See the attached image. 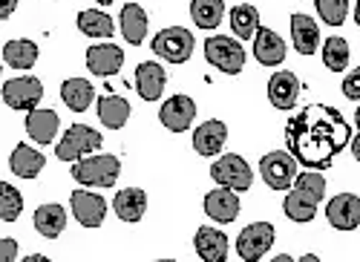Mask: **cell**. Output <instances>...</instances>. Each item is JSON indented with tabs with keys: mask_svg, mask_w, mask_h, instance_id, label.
<instances>
[{
	"mask_svg": "<svg viewBox=\"0 0 360 262\" xmlns=\"http://www.w3.org/2000/svg\"><path fill=\"white\" fill-rule=\"evenodd\" d=\"M285 144L300 164L309 170H326L340 150H346V144H352V127L340 110L328 104H309L288 119Z\"/></svg>",
	"mask_w": 360,
	"mask_h": 262,
	"instance_id": "6da1fadb",
	"label": "cell"
},
{
	"mask_svg": "<svg viewBox=\"0 0 360 262\" xmlns=\"http://www.w3.org/2000/svg\"><path fill=\"white\" fill-rule=\"evenodd\" d=\"M67 228V211L61 205H41L35 211V230L46 240L61 237V230Z\"/></svg>",
	"mask_w": 360,
	"mask_h": 262,
	"instance_id": "4316f807",
	"label": "cell"
},
{
	"mask_svg": "<svg viewBox=\"0 0 360 262\" xmlns=\"http://www.w3.org/2000/svg\"><path fill=\"white\" fill-rule=\"evenodd\" d=\"M41 98H44V84L35 75H20V78H12L4 84V101L12 110L32 112V110H38Z\"/></svg>",
	"mask_w": 360,
	"mask_h": 262,
	"instance_id": "9c48e42d",
	"label": "cell"
},
{
	"mask_svg": "<svg viewBox=\"0 0 360 262\" xmlns=\"http://www.w3.org/2000/svg\"><path fill=\"white\" fill-rule=\"evenodd\" d=\"M297 159L285 150H271L259 159V176L271 190H288L297 179Z\"/></svg>",
	"mask_w": 360,
	"mask_h": 262,
	"instance_id": "52a82bcc",
	"label": "cell"
},
{
	"mask_svg": "<svg viewBox=\"0 0 360 262\" xmlns=\"http://www.w3.org/2000/svg\"><path fill=\"white\" fill-rule=\"evenodd\" d=\"M70 205H72V216L84 228H101L107 216V202L93 190H72Z\"/></svg>",
	"mask_w": 360,
	"mask_h": 262,
	"instance_id": "7c38bea8",
	"label": "cell"
},
{
	"mask_svg": "<svg viewBox=\"0 0 360 262\" xmlns=\"http://www.w3.org/2000/svg\"><path fill=\"white\" fill-rule=\"evenodd\" d=\"M167 84V72L156 61H144L136 67V90L144 101H159Z\"/></svg>",
	"mask_w": 360,
	"mask_h": 262,
	"instance_id": "d6986e66",
	"label": "cell"
},
{
	"mask_svg": "<svg viewBox=\"0 0 360 262\" xmlns=\"http://www.w3.org/2000/svg\"><path fill=\"white\" fill-rule=\"evenodd\" d=\"M343 96L352 98V101H360V67L352 70V72L343 78Z\"/></svg>",
	"mask_w": 360,
	"mask_h": 262,
	"instance_id": "d590c367",
	"label": "cell"
},
{
	"mask_svg": "<svg viewBox=\"0 0 360 262\" xmlns=\"http://www.w3.org/2000/svg\"><path fill=\"white\" fill-rule=\"evenodd\" d=\"M15 6H18V0H4V9H0V20H9L12 12H15Z\"/></svg>",
	"mask_w": 360,
	"mask_h": 262,
	"instance_id": "74e56055",
	"label": "cell"
},
{
	"mask_svg": "<svg viewBox=\"0 0 360 262\" xmlns=\"http://www.w3.org/2000/svg\"><path fill=\"white\" fill-rule=\"evenodd\" d=\"M354 124H357V130H360V107H357V112H354Z\"/></svg>",
	"mask_w": 360,
	"mask_h": 262,
	"instance_id": "60d3db41",
	"label": "cell"
},
{
	"mask_svg": "<svg viewBox=\"0 0 360 262\" xmlns=\"http://www.w3.org/2000/svg\"><path fill=\"white\" fill-rule=\"evenodd\" d=\"M78 29L86 35V38H110L115 32V23L107 12H98V9H84L78 15Z\"/></svg>",
	"mask_w": 360,
	"mask_h": 262,
	"instance_id": "4dcf8cb0",
	"label": "cell"
},
{
	"mask_svg": "<svg viewBox=\"0 0 360 262\" xmlns=\"http://www.w3.org/2000/svg\"><path fill=\"white\" fill-rule=\"evenodd\" d=\"M193 248L199 254V259L205 262H225L228 259V237L217 228H199L193 237Z\"/></svg>",
	"mask_w": 360,
	"mask_h": 262,
	"instance_id": "ffe728a7",
	"label": "cell"
},
{
	"mask_svg": "<svg viewBox=\"0 0 360 262\" xmlns=\"http://www.w3.org/2000/svg\"><path fill=\"white\" fill-rule=\"evenodd\" d=\"M205 58L207 64L222 70L225 75H239L245 67V49L239 46V41L228 35H214L205 41Z\"/></svg>",
	"mask_w": 360,
	"mask_h": 262,
	"instance_id": "5b68a950",
	"label": "cell"
},
{
	"mask_svg": "<svg viewBox=\"0 0 360 262\" xmlns=\"http://www.w3.org/2000/svg\"><path fill=\"white\" fill-rule=\"evenodd\" d=\"M98 119L110 130H122L130 119V101L122 96H101L98 98Z\"/></svg>",
	"mask_w": 360,
	"mask_h": 262,
	"instance_id": "d4e9b609",
	"label": "cell"
},
{
	"mask_svg": "<svg viewBox=\"0 0 360 262\" xmlns=\"http://www.w3.org/2000/svg\"><path fill=\"white\" fill-rule=\"evenodd\" d=\"M124 64V49L115 44H101V46H89L86 49V70L98 75V78H110L122 70Z\"/></svg>",
	"mask_w": 360,
	"mask_h": 262,
	"instance_id": "5bb4252c",
	"label": "cell"
},
{
	"mask_svg": "<svg viewBox=\"0 0 360 262\" xmlns=\"http://www.w3.org/2000/svg\"><path fill=\"white\" fill-rule=\"evenodd\" d=\"M323 64L332 72H343L349 67V44L346 38H326L323 41Z\"/></svg>",
	"mask_w": 360,
	"mask_h": 262,
	"instance_id": "d6a6232c",
	"label": "cell"
},
{
	"mask_svg": "<svg viewBox=\"0 0 360 262\" xmlns=\"http://www.w3.org/2000/svg\"><path fill=\"white\" fill-rule=\"evenodd\" d=\"M58 112L55 110H32L26 112V133L38 144H52V138L58 136Z\"/></svg>",
	"mask_w": 360,
	"mask_h": 262,
	"instance_id": "cb8c5ba5",
	"label": "cell"
},
{
	"mask_svg": "<svg viewBox=\"0 0 360 262\" xmlns=\"http://www.w3.org/2000/svg\"><path fill=\"white\" fill-rule=\"evenodd\" d=\"M326 219L335 230H354L360 225V196L338 193L335 199H328Z\"/></svg>",
	"mask_w": 360,
	"mask_h": 262,
	"instance_id": "4fadbf2b",
	"label": "cell"
},
{
	"mask_svg": "<svg viewBox=\"0 0 360 262\" xmlns=\"http://www.w3.org/2000/svg\"><path fill=\"white\" fill-rule=\"evenodd\" d=\"M112 208H115V216L122 222H139L147 211V193L141 188H124V190L115 193Z\"/></svg>",
	"mask_w": 360,
	"mask_h": 262,
	"instance_id": "603a6c76",
	"label": "cell"
},
{
	"mask_svg": "<svg viewBox=\"0 0 360 262\" xmlns=\"http://www.w3.org/2000/svg\"><path fill=\"white\" fill-rule=\"evenodd\" d=\"M231 29L239 41H251L259 29V12L251 4H239L231 9Z\"/></svg>",
	"mask_w": 360,
	"mask_h": 262,
	"instance_id": "f546056e",
	"label": "cell"
},
{
	"mask_svg": "<svg viewBox=\"0 0 360 262\" xmlns=\"http://www.w3.org/2000/svg\"><path fill=\"white\" fill-rule=\"evenodd\" d=\"M118 173H122V162L110 153L98 156H84L72 164V179L86 188H112Z\"/></svg>",
	"mask_w": 360,
	"mask_h": 262,
	"instance_id": "3957f363",
	"label": "cell"
},
{
	"mask_svg": "<svg viewBox=\"0 0 360 262\" xmlns=\"http://www.w3.org/2000/svg\"><path fill=\"white\" fill-rule=\"evenodd\" d=\"M254 58L262 67H280L285 61V41L268 26H259L254 35Z\"/></svg>",
	"mask_w": 360,
	"mask_h": 262,
	"instance_id": "e0dca14e",
	"label": "cell"
},
{
	"mask_svg": "<svg viewBox=\"0 0 360 262\" xmlns=\"http://www.w3.org/2000/svg\"><path fill=\"white\" fill-rule=\"evenodd\" d=\"M193 119H196V101L188 98V96H173V98H167V101L162 104V110H159V122H162L170 133H185V130H191Z\"/></svg>",
	"mask_w": 360,
	"mask_h": 262,
	"instance_id": "8fae6325",
	"label": "cell"
},
{
	"mask_svg": "<svg viewBox=\"0 0 360 262\" xmlns=\"http://www.w3.org/2000/svg\"><path fill=\"white\" fill-rule=\"evenodd\" d=\"M4 61H6V67H12V70H32V67L38 64V46H35L32 41H26V38L9 41V44L4 46Z\"/></svg>",
	"mask_w": 360,
	"mask_h": 262,
	"instance_id": "83f0119b",
	"label": "cell"
},
{
	"mask_svg": "<svg viewBox=\"0 0 360 262\" xmlns=\"http://www.w3.org/2000/svg\"><path fill=\"white\" fill-rule=\"evenodd\" d=\"M211 179L222 188H231L236 193H243L254 185V170L248 167V162L243 156H236V153H228L222 159H217L211 164Z\"/></svg>",
	"mask_w": 360,
	"mask_h": 262,
	"instance_id": "ba28073f",
	"label": "cell"
},
{
	"mask_svg": "<svg viewBox=\"0 0 360 262\" xmlns=\"http://www.w3.org/2000/svg\"><path fill=\"white\" fill-rule=\"evenodd\" d=\"M225 141H228V127L225 122H205L193 130V150L205 159H211V156H219V150L225 148Z\"/></svg>",
	"mask_w": 360,
	"mask_h": 262,
	"instance_id": "ac0fdd59",
	"label": "cell"
},
{
	"mask_svg": "<svg viewBox=\"0 0 360 262\" xmlns=\"http://www.w3.org/2000/svg\"><path fill=\"white\" fill-rule=\"evenodd\" d=\"M274 245V225L271 222H254L248 225L236 240V254L245 262H259Z\"/></svg>",
	"mask_w": 360,
	"mask_h": 262,
	"instance_id": "30bf717a",
	"label": "cell"
},
{
	"mask_svg": "<svg viewBox=\"0 0 360 262\" xmlns=\"http://www.w3.org/2000/svg\"><path fill=\"white\" fill-rule=\"evenodd\" d=\"M18 259V242L15 240H0V262Z\"/></svg>",
	"mask_w": 360,
	"mask_h": 262,
	"instance_id": "8d00e7d4",
	"label": "cell"
},
{
	"mask_svg": "<svg viewBox=\"0 0 360 262\" xmlns=\"http://www.w3.org/2000/svg\"><path fill=\"white\" fill-rule=\"evenodd\" d=\"M239 196H236V190H231V188H217V190H211L205 196V214L211 216L214 222H219V225H228V222H233L236 216H239Z\"/></svg>",
	"mask_w": 360,
	"mask_h": 262,
	"instance_id": "9a60e30c",
	"label": "cell"
},
{
	"mask_svg": "<svg viewBox=\"0 0 360 262\" xmlns=\"http://www.w3.org/2000/svg\"><path fill=\"white\" fill-rule=\"evenodd\" d=\"M323 196H326V179L317 170H306L288 188L283 211L291 222H311L317 216V205L323 202Z\"/></svg>",
	"mask_w": 360,
	"mask_h": 262,
	"instance_id": "7a4b0ae2",
	"label": "cell"
},
{
	"mask_svg": "<svg viewBox=\"0 0 360 262\" xmlns=\"http://www.w3.org/2000/svg\"><path fill=\"white\" fill-rule=\"evenodd\" d=\"M352 153H354V159L360 162V133H357V136H352Z\"/></svg>",
	"mask_w": 360,
	"mask_h": 262,
	"instance_id": "f35d334b",
	"label": "cell"
},
{
	"mask_svg": "<svg viewBox=\"0 0 360 262\" xmlns=\"http://www.w3.org/2000/svg\"><path fill=\"white\" fill-rule=\"evenodd\" d=\"M23 211V196L15 185L0 182V219L4 222H15Z\"/></svg>",
	"mask_w": 360,
	"mask_h": 262,
	"instance_id": "836d02e7",
	"label": "cell"
},
{
	"mask_svg": "<svg viewBox=\"0 0 360 262\" xmlns=\"http://www.w3.org/2000/svg\"><path fill=\"white\" fill-rule=\"evenodd\" d=\"M44 164H46L44 153H38L35 148H29V144H18V148L12 150V156H9V167L20 179H38Z\"/></svg>",
	"mask_w": 360,
	"mask_h": 262,
	"instance_id": "7402d4cb",
	"label": "cell"
},
{
	"mask_svg": "<svg viewBox=\"0 0 360 262\" xmlns=\"http://www.w3.org/2000/svg\"><path fill=\"white\" fill-rule=\"evenodd\" d=\"M354 20H357V26H360V0H357V6H354Z\"/></svg>",
	"mask_w": 360,
	"mask_h": 262,
	"instance_id": "ab89813d",
	"label": "cell"
},
{
	"mask_svg": "<svg viewBox=\"0 0 360 262\" xmlns=\"http://www.w3.org/2000/svg\"><path fill=\"white\" fill-rule=\"evenodd\" d=\"M101 133L93 130V127H86V124H72L64 138L58 141V148H55V156L61 159V162H78L84 156H93L98 148H101Z\"/></svg>",
	"mask_w": 360,
	"mask_h": 262,
	"instance_id": "8992f818",
	"label": "cell"
},
{
	"mask_svg": "<svg viewBox=\"0 0 360 262\" xmlns=\"http://www.w3.org/2000/svg\"><path fill=\"white\" fill-rule=\"evenodd\" d=\"M300 98V81L294 72L280 70L268 78V101H271L277 110H294Z\"/></svg>",
	"mask_w": 360,
	"mask_h": 262,
	"instance_id": "2e32d148",
	"label": "cell"
},
{
	"mask_svg": "<svg viewBox=\"0 0 360 262\" xmlns=\"http://www.w3.org/2000/svg\"><path fill=\"white\" fill-rule=\"evenodd\" d=\"M122 35L133 46H139L144 41V35H147V12L139 4H127L122 9Z\"/></svg>",
	"mask_w": 360,
	"mask_h": 262,
	"instance_id": "f1b7e54d",
	"label": "cell"
},
{
	"mask_svg": "<svg viewBox=\"0 0 360 262\" xmlns=\"http://www.w3.org/2000/svg\"><path fill=\"white\" fill-rule=\"evenodd\" d=\"M193 46H196V41L191 35V29H185V26H167L153 38V44H150V49L159 58H165L167 64H185L193 55Z\"/></svg>",
	"mask_w": 360,
	"mask_h": 262,
	"instance_id": "277c9868",
	"label": "cell"
},
{
	"mask_svg": "<svg viewBox=\"0 0 360 262\" xmlns=\"http://www.w3.org/2000/svg\"><path fill=\"white\" fill-rule=\"evenodd\" d=\"M317 15L323 18V23L328 26H343L346 15H349V0H314Z\"/></svg>",
	"mask_w": 360,
	"mask_h": 262,
	"instance_id": "e575fe53",
	"label": "cell"
},
{
	"mask_svg": "<svg viewBox=\"0 0 360 262\" xmlns=\"http://www.w3.org/2000/svg\"><path fill=\"white\" fill-rule=\"evenodd\" d=\"M191 18L199 29H217L225 18V4L222 0H193L191 4Z\"/></svg>",
	"mask_w": 360,
	"mask_h": 262,
	"instance_id": "1f68e13d",
	"label": "cell"
},
{
	"mask_svg": "<svg viewBox=\"0 0 360 262\" xmlns=\"http://www.w3.org/2000/svg\"><path fill=\"white\" fill-rule=\"evenodd\" d=\"M291 41L300 55H314L320 46V26L309 15H291Z\"/></svg>",
	"mask_w": 360,
	"mask_h": 262,
	"instance_id": "44dd1931",
	"label": "cell"
},
{
	"mask_svg": "<svg viewBox=\"0 0 360 262\" xmlns=\"http://www.w3.org/2000/svg\"><path fill=\"white\" fill-rule=\"evenodd\" d=\"M98 4H101V6H110V4H115V0H98Z\"/></svg>",
	"mask_w": 360,
	"mask_h": 262,
	"instance_id": "b9f144b4",
	"label": "cell"
},
{
	"mask_svg": "<svg viewBox=\"0 0 360 262\" xmlns=\"http://www.w3.org/2000/svg\"><path fill=\"white\" fill-rule=\"evenodd\" d=\"M61 98L72 112H84V110H89V104H93L96 90L86 78H67L61 84Z\"/></svg>",
	"mask_w": 360,
	"mask_h": 262,
	"instance_id": "484cf974",
	"label": "cell"
}]
</instances>
